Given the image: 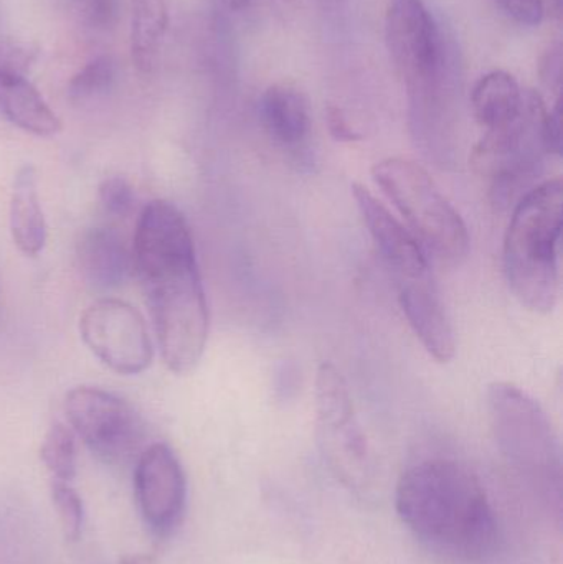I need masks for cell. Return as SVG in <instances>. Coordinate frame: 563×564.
<instances>
[{
    "label": "cell",
    "instance_id": "1",
    "mask_svg": "<svg viewBox=\"0 0 563 564\" xmlns=\"http://www.w3.org/2000/svg\"><path fill=\"white\" fill-rule=\"evenodd\" d=\"M132 263L169 370L191 373L207 345L210 314L194 237L184 214L165 200L142 208Z\"/></svg>",
    "mask_w": 563,
    "mask_h": 564
},
{
    "label": "cell",
    "instance_id": "2",
    "mask_svg": "<svg viewBox=\"0 0 563 564\" xmlns=\"http://www.w3.org/2000/svg\"><path fill=\"white\" fill-rule=\"evenodd\" d=\"M397 516L412 535L443 558L483 563L496 555L501 529L481 479L453 459H425L403 470Z\"/></svg>",
    "mask_w": 563,
    "mask_h": 564
},
{
    "label": "cell",
    "instance_id": "3",
    "mask_svg": "<svg viewBox=\"0 0 563 564\" xmlns=\"http://www.w3.org/2000/svg\"><path fill=\"white\" fill-rule=\"evenodd\" d=\"M357 208L399 292L400 307L413 334L440 364L456 351L455 332L430 271L425 248L369 188L353 185Z\"/></svg>",
    "mask_w": 563,
    "mask_h": 564
},
{
    "label": "cell",
    "instance_id": "4",
    "mask_svg": "<svg viewBox=\"0 0 563 564\" xmlns=\"http://www.w3.org/2000/svg\"><path fill=\"white\" fill-rule=\"evenodd\" d=\"M562 204L561 178L542 182L522 195L506 231L502 261L509 288L524 307L539 314L557 304Z\"/></svg>",
    "mask_w": 563,
    "mask_h": 564
},
{
    "label": "cell",
    "instance_id": "5",
    "mask_svg": "<svg viewBox=\"0 0 563 564\" xmlns=\"http://www.w3.org/2000/svg\"><path fill=\"white\" fill-rule=\"evenodd\" d=\"M488 411L502 459L561 519L562 447L544 408L528 391L498 381L489 387Z\"/></svg>",
    "mask_w": 563,
    "mask_h": 564
},
{
    "label": "cell",
    "instance_id": "6",
    "mask_svg": "<svg viewBox=\"0 0 563 564\" xmlns=\"http://www.w3.org/2000/svg\"><path fill=\"white\" fill-rule=\"evenodd\" d=\"M372 177L425 250L446 264L462 263L468 257L465 220L422 165L403 158L383 159L373 165Z\"/></svg>",
    "mask_w": 563,
    "mask_h": 564
},
{
    "label": "cell",
    "instance_id": "7",
    "mask_svg": "<svg viewBox=\"0 0 563 564\" xmlns=\"http://www.w3.org/2000/svg\"><path fill=\"white\" fill-rule=\"evenodd\" d=\"M548 112L538 93H526L521 115L502 128L486 131L473 149L469 164L491 185L496 204L508 205L541 175L544 159L552 155Z\"/></svg>",
    "mask_w": 563,
    "mask_h": 564
},
{
    "label": "cell",
    "instance_id": "8",
    "mask_svg": "<svg viewBox=\"0 0 563 564\" xmlns=\"http://www.w3.org/2000/svg\"><path fill=\"white\" fill-rule=\"evenodd\" d=\"M316 436L321 456L337 482L360 492L373 477L369 441L357 420L349 384L329 361L316 375Z\"/></svg>",
    "mask_w": 563,
    "mask_h": 564
},
{
    "label": "cell",
    "instance_id": "9",
    "mask_svg": "<svg viewBox=\"0 0 563 564\" xmlns=\"http://www.w3.org/2000/svg\"><path fill=\"white\" fill-rule=\"evenodd\" d=\"M73 433L106 466L136 463L145 449L148 424L129 401L95 387L69 391L65 403Z\"/></svg>",
    "mask_w": 563,
    "mask_h": 564
},
{
    "label": "cell",
    "instance_id": "10",
    "mask_svg": "<svg viewBox=\"0 0 563 564\" xmlns=\"http://www.w3.org/2000/svg\"><path fill=\"white\" fill-rule=\"evenodd\" d=\"M79 334L93 355L118 375H139L152 364L144 315L121 299L93 302L79 318Z\"/></svg>",
    "mask_w": 563,
    "mask_h": 564
},
{
    "label": "cell",
    "instance_id": "11",
    "mask_svg": "<svg viewBox=\"0 0 563 564\" xmlns=\"http://www.w3.org/2000/svg\"><path fill=\"white\" fill-rule=\"evenodd\" d=\"M134 497L139 513L155 539L174 535L187 507V477L167 444H151L136 460Z\"/></svg>",
    "mask_w": 563,
    "mask_h": 564
},
{
    "label": "cell",
    "instance_id": "12",
    "mask_svg": "<svg viewBox=\"0 0 563 564\" xmlns=\"http://www.w3.org/2000/svg\"><path fill=\"white\" fill-rule=\"evenodd\" d=\"M79 273L86 285L98 292L115 291L134 270L132 253L111 228H91L76 248Z\"/></svg>",
    "mask_w": 563,
    "mask_h": 564
},
{
    "label": "cell",
    "instance_id": "13",
    "mask_svg": "<svg viewBox=\"0 0 563 564\" xmlns=\"http://www.w3.org/2000/svg\"><path fill=\"white\" fill-rule=\"evenodd\" d=\"M0 115L39 138H52L63 129L62 119L22 73L0 72Z\"/></svg>",
    "mask_w": 563,
    "mask_h": 564
},
{
    "label": "cell",
    "instance_id": "14",
    "mask_svg": "<svg viewBox=\"0 0 563 564\" xmlns=\"http://www.w3.org/2000/svg\"><path fill=\"white\" fill-rule=\"evenodd\" d=\"M261 121L274 144L286 151H300L311 132L310 102L290 85H273L261 96Z\"/></svg>",
    "mask_w": 563,
    "mask_h": 564
},
{
    "label": "cell",
    "instance_id": "15",
    "mask_svg": "<svg viewBox=\"0 0 563 564\" xmlns=\"http://www.w3.org/2000/svg\"><path fill=\"white\" fill-rule=\"evenodd\" d=\"M10 235L25 257L42 253L48 237L39 195V175L33 165H23L13 178L9 208Z\"/></svg>",
    "mask_w": 563,
    "mask_h": 564
},
{
    "label": "cell",
    "instance_id": "16",
    "mask_svg": "<svg viewBox=\"0 0 563 564\" xmlns=\"http://www.w3.org/2000/svg\"><path fill=\"white\" fill-rule=\"evenodd\" d=\"M526 93L509 73L491 72L476 83L472 95L473 115L486 131L502 128L521 115Z\"/></svg>",
    "mask_w": 563,
    "mask_h": 564
},
{
    "label": "cell",
    "instance_id": "17",
    "mask_svg": "<svg viewBox=\"0 0 563 564\" xmlns=\"http://www.w3.org/2000/svg\"><path fill=\"white\" fill-rule=\"evenodd\" d=\"M132 10L131 53L139 72H154L169 26L165 0H129Z\"/></svg>",
    "mask_w": 563,
    "mask_h": 564
},
{
    "label": "cell",
    "instance_id": "18",
    "mask_svg": "<svg viewBox=\"0 0 563 564\" xmlns=\"http://www.w3.org/2000/svg\"><path fill=\"white\" fill-rule=\"evenodd\" d=\"M40 457L52 480L73 484L78 473V451L72 427L55 421L43 437Z\"/></svg>",
    "mask_w": 563,
    "mask_h": 564
},
{
    "label": "cell",
    "instance_id": "19",
    "mask_svg": "<svg viewBox=\"0 0 563 564\" xmlns=\"http://www.w3.org/2000/svg\"><path fill=\"white\" fill-rule=\"evenodd\" d=\"M116 62L108 55L96 56L86 63L68 83V98L75 105L105 96L115 85Z\"/></svg>",
    "mask_w": 563,
    "mask_h": 564
},
{
    "label": "cell",
    "instance_id": "20",
    "mask_svg": "<svg viewBox=\"0 0 563 564\" xmlns=\"http://www.w3.org/2000/svg\"><path fill=\"white\" fill-rule=\"evenodd\" d=\"M50 499H52L53 509L58 516L65 539L69 542H78L83 533V525H85V507H83L82 497L76 492L72 482L52 480L50 482Z\"/></svg>",
    "mask_w": 563,
    "mask_h": 564
},
{
    "label": "cell",
    "instance_id": "21",
    "mask_svg": "<svg viewBox=\"0 0 563 564\" xmlns=\"http://www.w3.org/2000/svg\"><path fill=\"white\" fill-rule=\"evenodd\" d=\"M56 2L79 25L89 30H99V32L111 29L118 15L116 0H56Z\"/></svg>",
    "mask_w": 563,
    "mask_h": 564
},
{
    "label": "cell",
    "instance_id": "22",
    "mask_svg": "<svg viewBox=\"0 0 563 564\" xmlns=\"http://www.w3.org/2000/svg\"><path fill=\"white\" fill-rule=\"evenodd\" d=\"M98 195L102 208L115 217H128L134 208V188L121 175L105 178L99 184Z\"/></svg>",
    "mask_w": 563,
    "mask_h": 564
},
{
    "label": "cell",
    "instance_id": "23",
    "mask_svg": "<svg viewBox=\"0 0 563 564\" xmlns=\"http://www.w3.org/2000/svg\"><path fill=\"white\" fill-rule=\"evenodd\" d=\"M36 48L30 43L13 39H0V72H15L25 75L36 59Z\"/></svg>",
    "mask_w": 563,
    "mask_h": 564
},
{
    "label": "cell",
    "instance_id": "24",
    "mask_svg": "<svg viewBox=\"0 0 563 564\" xmlns=\"http://www.w3.org/2000/svg\"><path fill=\"white\" fill-rule=\"evenodd\" d=\"M506 13L522 25H539L544 17L542 0H498Z\"/></svg>",
    "mask_w": 563,
    "mask_h": 564
},
{
    "label": "cell",
    "instance_id": "25",
    "mask_svg": "<svg viewBox=\"0 0 563 564\" xmlns=\"http://www.w3.org/2000/svg\"><path fill=\"white\" fill-rule=\"evenodd\" d=\"M327 126H329L331 135H333L336 141L356 142L362 139V135L350 124L343 109L336 108V106H331V108L327 109Z\"/></svg>",
    "mask_w": 563,
    "mask_h": 564
},
{
    "label": "cell",
    "instance_id": "26",
    "mask_svg": "<svg viewBox=\"0 0 563 564\" xmlns=\"http://www.w3.org/2000/svg\"><path fill=\"white\" fill-rule=\"evenodd\" d=\"M562 48L561 45L551 46L541 59L542 82L555 91H561Z\"/></svg>",
    "mask_w": 563,
    "mask_h": 564
},
{
    "label": "cell",
    "instance_id": "27",
    "mask_svg": "<svg viewBox=\"0 0 563 564\" xmlns=\"http://www.w3.org/2000/svg\"><path fill=\"white\" fill-rule=\"evenodd\" d=\"M227 9L241 10L247 7L248 0H220Z\"/></svg>",
    "mask_w": 563,
    "mask_h": 564
}]
</instances>
